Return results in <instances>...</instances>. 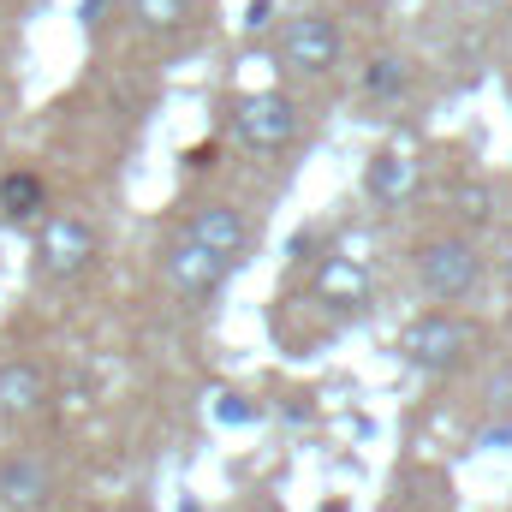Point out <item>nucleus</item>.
<instances>
[{"mask_svg":"<svg viewBox=\"0 0 512 512\" xmlns=\"http://www.w3.org/2000/svg\"><path fill=\"white\" fill-rule=\"evenodd\" d=\"M233 126H239V137H245L251 149H286V143L298 137V108H292L280 90H256V96L239 102Z\"/></svg>","mask_w":512,"mask_h":512,"instance_id":"obj_3","label":"nucleus"},{"mask_svg":"<svg viewBox=\"0 0 512 512\" xmlns=\"http://www.w3.org/2000/svg\"><path fill=\"white\" fill-rule=\"evenodd\" d=\"M36 256H42L48 274H78L96 256V227L84 215H48L42 233H36Z\"/></svg>","mask_w":512,"mask_h":512,"instance_id":"obj_4","label":"nucleus"},{"mask_svg":"<svg viewBox=\"0 0 512 512\" xmlns=\"http://www.w3.org/2000/svg\"><path fill=\"white\" fill-rule=\"evenodd\" d=\"M280 54L298 66V72H334L340 60V30L328 18H292L286 36H280Z\"/></svg>","mask_w":512,"mask_h":512,"instance_id":"obj_5","label":"nucleus"},{"mask_svg":"<svg viewBox=\"0 0 512 512\" xmlns=\"http://www.w3.org/2000/svg\"><path fill=\"white\" fill-rule=\"evenodd\" d=\"M465 346H471V328L453 322V316H423V322H411V328L399 334V352H405V364H417V370H453V364L465 358Z\"/></svg>","mask_w":512,"mask_h":512,"instance_id":"obj_2","label":"nucleus"},{"mask_svg":"<svg viewBox=\"0 0 512 512\" xmlns=\"http://www.w3.org/2000/svg\"><path fill=\"white\" fill-rule=\"evenodd\" d=\"M245 512H274V507H245Z\"/></svg>","mask_w":512,"mask_h":512,"instance_id":"obj_19","label":"nucleus"},{"mask_svg":"<svg viewBox=\"0 0 512 512\" xmlns=\"http://www.w3.org/2000/svg\"><path fill=\"white\" fill-rule=\"evenodd\" d=\"M42 209V179L36 173H6L0 179V215L6 221H30Z\"/></svg>","mask_w":512,"mask_h":512,"instance_id":"obj_11","label":"nucleus"},{"mask_svg":"<svg viewBox=\"0 0 512 512\" xmlns=\"http://www.w3.org/2000/svg\"><path fill=\"white\" fill-rule=\"evenodd\" d=\"M411 191H417V161L405 149H382L370 161V197L376 203H405Z\"/></svg>","mask_w":512,"mask_h":512,"instance_id":"obj_10","label":"nucleus"},{"mask_svg":"<svg viewBox=\"0 0 512 512\" xmlns=\"http://www.w3.org/2000/svg\"><path fill=\"white\" fill-rule=\"evenodd\" d=\"M191 239H197L203 251H215L221 262H233V256L245 251V221H239L233 209L209 203V209H197V221H191Z\"/></svg>","mask_w":512,"mask_h":512,"instance_id":"obj_9","label":"nucleus"},{"mask_svg":"<svg viewBox=\"0 0 512 512\" xmlns=\"http://www.w3.org/2000/svg\"><path fill=\"white\" fill-rule=\"evenodd\" d=\"M42 399H48L42 364H0V411L6 417H30V411H42Z\"/></svg>","mask_w":512,"mask_h":512,"instance_id":"obj_8","label":"nucleus"},{"mask_svg":"<svg viewBox=\"0 0 512 512\" xmlns=\"http://www.w3.org/2000/svg\"><path fill=\"white\" fill-rule=\"evenodd\" d=\"M489 405H501V411H512V370H501V376L489 382Z\"/></svg>","mask_w":512,"mask_h":512,"instance_id":"obj_16","label":"nucleus"},{"mask_svg":"<svg viewBox=\"0 0 512 512\" xmlns=\"http://www.w3.org/2000/svg\"><path fill=\"white\" fill-rule=\"evenodd\" d=\"M245 24H251V30H256V24H268V0H251V12H245Z\"/></svg>","mask_w":512,"mask_h":512,"instance_id":"obj_17","label":"nucleus"},{"mask_svg":"<svg viewBox=\"0 0 512 512\" xmlns=\"http://www.w3.org/2000/svg\"><path fill=\"white\" fill-rule=\"evenodd\" d=\"M417 280H423L429 298L453 304V298H465L477 286V251L465 239H435V245L417 251Z\"/></svg>","mask_w":512,"mask_h":512,"instance_id":"obj_1","label":"nucleus"},{"mask_svg":"<svg viewBox=\"0 0 512 512\" xmlns=\"http://www.w3.org/2000/svg\"><path fill=\"white\" fill-rule=\"evenodd\" d=\"M459 215H465V221H483V215H489V191H483V185H465V191H459Z\"/></svg>","mask_w":512,"mask_h":512,"instance_id":"obj_15","label":"nucleus"},{"mask_svg":"<svg viewBox=\"0 0 512 512\" xmlns=\"http://www.w3.org/2000/svg\"><path fill=\"white\" fill-rule=\"evenodd\" d=\"M316 292H322V298H334V304H358V298L370 292V280H364V268H358V262H346V256H334V262L322 268V280H316Z\"/></svg>","mask_w":512,"mask_h":512,"instance_id":"obj_12","label":"nucleus"},{"mask_svg":"<svg viewBox=\"0 0 512 512\" xmlns=\"http://www.w3.org/2000/svg\"><path fill=\"white\" fill-rule=\"evenodd\" d=\"M221 274H227V262L215 251H203L191 233L167 251V280H173L179 292H209V286H221Z\"/></svg>","mask_w":512,"mask_h":512,"instance_id":"obj_6","label":"nucleus"},{"mask_svg":"<svg viewBox=\"0 0 512 512\" xmlns=\"http://www.w3.org/2000/svg\"><path fill=\"white\" fill-rule=\"evenodd\" d=\"M0 501L12 512H42L48 507V471L36 459H6L0 465Z\"/></svg>","mask_w":512,"mask_h":512,"instance_id":"obj_7","label":"nucleus"},{"mask_svg":"<svg viewBox=\"0 0 512 512\" xmlns=\"http://www.w3.org/2000/svg\"><path fill=\"white\" fill-rule=\"evenodd\" d=\"M131 12H137L149 30H173V24H185V0H131Z\"/></svg>","mask_w":512,"mask_h":512,"instance_id":"obj_14","label":"nucleus"},{"mask_svg":"<svg viewBox=\"0 0 512 512\" xmlns=\"http://www.w3.org/2000/svg\"><path fill=\"white\" fill-rule=\"evenodd\" d=\"M364 84H370L376 96H399V90L411 84V72H405V60H393V54H382V60H370V72H364Z\"/></svg>","mask_w":512,"mask_h":512,"instance_id":"obj_13","label":"nucleus"},{"mask_svg":"<svg viewBox=\"0 0 512 512\" xmlns=\"http://www.w3.org/2000/svg\"><path fill=\"white\" fill-rule=\"evenodd\" d=\"M507 280H512V251H507Z\"/></svg>","mask_w":512,"mask_h":512,"instance_id":"obj_18","label":"nucleus"}]
</instances>
